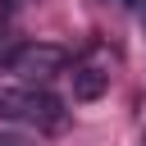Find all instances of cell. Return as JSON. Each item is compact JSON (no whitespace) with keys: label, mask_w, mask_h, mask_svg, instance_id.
Segmentation results:
<instances>
[{"label":"cell","mask_w":146,"mask_h":146,"mask_svg":"<svg viewBox=\"0 0 146 146\" xmlns=\"http://www.w3.org/2000/svg\"><path fill=\"white\" fill-rule=\"evenodd\" d=\"M0 119L5 123H23L36 132H59L68 110L50 87H32V82H5L0 87Z\"/></svg>","instance_id":"1"},{"label":"cell","mask_w":146,"mask_h":146,"mask_svg":"<svg viewBox=\"0 0 146 146\" xmlns=\"http://www.w3.org/2000/svg\"><path fill=\"white\" fill-rule=\"evenodd\" d=\"M5 68L18 73V78L32 82V87H46L55 73L68 68V50L55 46V41H23V46H14V50L5 55Z\"/></svg>","instance_id":"2"},{"label":"cell","mask_w":146,"mask_h":146,"mask_svg":"<svg viewBox=\"0 0 146 146\" xmlns=\"http://www.w3.org/2000/svg\"><path fill=\"white\" fill-rule=\"evenodd\" d=\"M73 100H100L105 91H110V68L105 64H91V59H82V64H73Z\"/></svg>","instance_id":"3"},{"label":"cell","mask_w":146,"mask_h":146,"mask_svg":"<svg viewBox=\"0 0 146 146\" xmlns=\"http://www.w3.org/2000/svg\"><path fill=\"white\" fill-rule=\"evenodd\" d=\"M14 14H18V0H0V32L14 23Z\"/></svg>","instance_id":"4"},{"label":"cell","mask_w":146,"mask_h":146,"mask_svg":"<svg viewBox=\"0 0 146 146\" xmlns=\"http://www.w3.org/2000/svg\"><path fill=\"white\" fill-rule=\"evenodd\" d=\"M0 146H36V141L23 137V132H0Z\"/></svg>","instance_id":"5"},{"label":"cell","mask_w":146,"mask_h":146,"mask_svg":"<svg viewBox=\"0 0 146 146\" xmlns=\"http://www.w3.org/2000/svg\"><path fill=\"white\" fill-rule=\"evenodd\" d=\"M137 5V18H141V32H146V0H132Z\"/></svg>","instance_id":"6"}]
</instances>
